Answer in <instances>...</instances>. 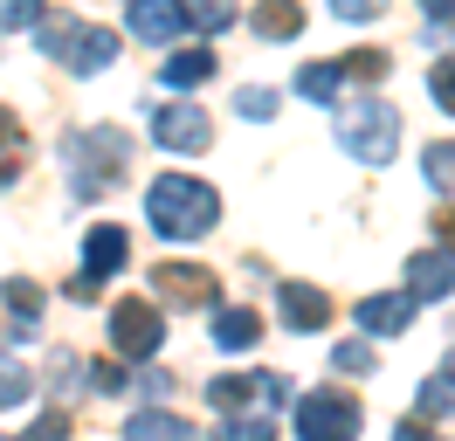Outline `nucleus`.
Listing matches in <instances>:
<instances>
[{
	"instance_id": "obj_21",
	"label": "nucleus",
	"mask_w": 455,
	"mask_h": 441,
	"mask_svg": "<svg viewBox=\"0 0 455 441\" xmlns=\"http://www.w3.org/2000/svg\"><path fill=\"white\" fill-rule=\"evenodd\" d=\"M256 28L269 35V42H290V35L304 28V14H297V7H262V14H256Z\"/></svg>"
},
{
	"instance_id": "obj_3",
	"label": "nucleus",
	"mask_w": 455,
	"mask_h": 441,
	"mask_svg": "<svg viewBox=\"0 0 455 441\" xmlns=\"http://www.w3.org/2000/svg\"><path fill=\"white\" fill-rule=\"evenodd\" d=\"M124 159H132V138L111 132V124H104V132H76V138H69V165H76V193H84V200L104 187Z\"/></svg>"
},
{
	"instance_id": "obj_2",
	"label": "nucleus",
	"mask_w": 455,
	"mask_h": 441,
	"mask_svg": "<svg viewBox=\"0 0 455 441\" xmlns=\"http://www.w3.org/2000/svg\"><path fill=\"white\" fill-rule=\"evenodd\" d=\"M339 145L359 165H387V159H394V145H400V110L379 104V97H359V104L339 117Z\"/></svg>"
},
{
	"instance_id": "obj_31",
	"label": "nucleus",
	"mask_w": 455,
	"mask_h": 441,
	"mask_svg": "<svg viewBox=\"0 0 455 441\" xmlns=\"http://www.w3.org/2000/svg\"><path fill=\"white\" fill-rule=\"evenodd\" d=\"M28 441H69V421H62V413H42L28 428Z\"/></svg>"
},
{
	"instance_id": "obj_38",
	"label": "nucleus",
	"mask_w": 455,
	"mask_h": 441,
	"mask_svg": "<svg viewBox=\"0 0 455 441\" xmlns=\"http://www.w3.org/2000/svg\"><path fill=\"white\" fill-rule=\"evenodd\" d=\"M0 441H7V435H0Z\"/></svg>"
},
{
	"instance_id": "obj_4",
	"label": "nucleus",
	"mask_w": 455,
	"mask_h": 441,
	"mask_svg": "<svg viewBox=\"0 0 455 441\" xmlns=\"http://www.w3.org/2000/svg\"><path fill=\"white\" fill-rule=\"evenodd\" d=\"M159 338H166V325H159V303H145V297H117L111 303V352H117V365L124 358H152L159 352Z\"/></svg>"
},
{
	"instance_id": "obj_13",
	"label": "nucleus",
	"mask_w": 455,
	"mask_h": 441,
	"mask_svg": "<svg viewBox=\"0 0 455 441\" xmlns=\"http://www.w3.org/2000/svg\"><path fill=\"white\" fill-rule=\"evenodd\" d=\"M132 35H139V42H172V35H187V7L139 0V7H132Z\"/></svg>"
},
{
	"instance_id": "obj_1",
	"label": "nucleus",
	"mask_w": 455,
	"mask_h": 441,
	"mask_svg": "<svg viewBox=\"0 0 455 441\" xmlns=\"http://www.w3.org/2000/svg\"><path fill=\"white\" fill-rule=\"evenodd\" d=\"M145 214H152V228L166 242H200L221 220V193L207 187V180H194V172H166V180H152V193H145Z\"/></svg>"
},
{
	"instance_id": "obj_9",
	"label": "nucleus",
	"mask_w": 455,
	"mask_h": 441,
	"mask_svg": "<svg viewBox=\"0 0 455 441\" xmlns=\"http://www.w3.org/2000/svg\"><path fill=\"white\" fill-rule=\"evenodd\" d=\"M407 325H414V297H407V290L359 297V331H366V338H400Z\"/></svg>"
},
{
	"instance_id": "obj_16",
	"label": "nucleus",
	"mask_w": 455,
	"mask_h": 441,
	"mask_svg": "<svg viewBox=\"0 0 455 441\" xmlns=\"http://www.w3.org/2000/svg\"><path fill=\"white\" fill-rule=\"evenodd\" d=\"M159 76H166V90H194V83L214 76V55H207V49H172Z\"/></svg>"
},
{
	"instance_id": "obj_27",
	"label": "nucleus",
	"mask_w": 455,
	"mask_h": 441,
	"mask_svg": "<svg viewBox=\"0 0 455 441\" xmlns=\"http://www.w3.org/2000/svg\"><path fill=\"white\" fill-rule=\"evenodd\" d=\"M331 365L359 380V373H372V345H359V338H352V345H339V352H331Z\"/></svg>"
},
{
	"instance_id": "obj_19",
	"label": "nucleus",
	"mask_w": 455,
	"mask_h": 441,
	"mask_svg": "<svg viewBox=\"0 0 455 441\" xmlns=\"http://www.w3.org/2000/svg\"><path fill=\"white\" fill-rule=\"evenodd\" d=\"M421 165H427V187L455 193V145H449V138H435V145L421 152Z\"/></svg>"
},
{
	"instance_id": "obj_20",
	"label": "nucleus",
	"mask_w": 455,
	"mask_h": 441,
	"mask_svg": "<svg viewBox=\"0 0 455 441\" xmlns=\"http://www.w3.org/2000/svg\"><path fill=\"white\" fill-rule=\"evenodd\" d=\"M228 21H235V7H214V0H194V7H187V28H194V35H221Z\"/></svg>"
},
{
	"instance_id": "obj_23",
	"label": "nucleus",
	"mask_w": 455,
	"mask_h": 441,
	"mask_svg": "<svg viewBox=\"0 0 455 441\" xmlns=\"http://www.w3.org/2000/svg\"><path fill=\"white\" fill-rule=\"evenodd\" d=\"M235 110H242V117H269V110H276V90H262V83H249V90H235Z\"/></svg>"
},
{
	"instance_id": "obj_11",
	"label": "nucleus",
	"mask_w": 455,
	"mask_h": 441,
	"mask_svg": "<svg viewBox=\"0 0 455 441\" xmlns=\"http://www.w3.org/2000/svg\"><path fill=\"white\" fill-rule=\"evenodd\" d=\"M276 303H283V325L290 331H317L331 317V297L317 283H276Z\"/></svg>"
},
{
	"instance_id": "obj_6",
	"label": "nucleus",
	"mask_w": 455,
	"mask_h": 441,
	"mask_svg": "<svg viewBox=\"0 0 455 441\" xmlns=\"http://www.w3.org/2000/svg\"><path fill=\"white\" fill-rule=\"evenodd\" d=\"M152 138H159L166 152H207V145H214V124H207L200 104H166L152 117Z\"/></svg>"
},
{
	"instance_id": "obj_33",
	"label": "nucleus",
	"mask_w": 455,
	"mask_h": 441,
	"mask_svg": "<svg viewBox=\"0 0 455 441\" xmlns=\"http://www.w3.org/2000/svg\"><path fill=\"white\" fill-rule=\"evenodd\" d=\"M90 380H97V393H124V365H97Z\"/></svg>"
},
{
	"instance_id": "obj_29",
	"label": "nucleus",
	"mask_w": 455,
	"mask_h": 441,
	"mask_svg": "<svg viewBox=\"0 0 455 441\" xmlns=\"http://www.w3.org/2000/svg\"><path fill=\"white\" fill-rule=\"evenodd\" d=\"M0 28H42V7H35V0H7V7H0Z\"/></svg>"
},
{
	"instance_id": "obj_26",
	"label": "nucleus",
	"mask_w": 455,
	"mask_h": 441,
	"mask_svg": "<svg viewBox=\"0 0 455 441\" xmlns=\"http://www.w3.org/2000/svg\"><path fill=\"white\" fill-rule=\"evenodd\" d=\"M207 393H214V407H221V413H235L242 400H249V393H256V380H214Z\"/></svg>"
},
{
	"instance_id": "obj_28",
	"label": "nucleus",
	"mask_w": 455,
	"mask_h": 441,
	"mask_svg": "<svg viewBox=\"0 0 455 441\" xmlns=\"http://www.w3.org/2000/svg\"><path fill=\"white\" fill-rule=\"evenodd\" d=\"M427 90H435V104L455 117V62H435V76H427Z\"/></svg>"
},
{
	"instance_id": "obj_24",
	"label": "nucleus",
	"mask_w": 455,
	"mask_h": 441,
	"mask_svg": "<svg viewBox=\"0 0 455 441\" xmlns=\"http://www.w3.org/2000/svg\"><path fill=\"white\" fill-rule=\"evenodd\" d=\"M455 407V380L449 373H435V380L421 386V413H449Z\"/></svg>"
},
{
	"instance_id": "obj_35",
	"label": "nucleus",
	"mask_w": 455,
	"mask_h": 441,
	"mask_svg": "<svg viewBox=\"0 0 455 441\" xmlns=\"http://www.w3.org/2000/svg\"><path fill=\"white\" fill-rule=\"evenodd\" d=\"M394 441H442V435H427L421 421H400V428H394Z\"/></svg>"
},
{
	"instance_id": "obj_5",
	"label": "nucleus",
	"mask_w": 455,
	"mask_h": 441,
	"mask_svg": "<svg viewBox=\"0 0 455 441\" xmlns=\"http://www.w3.org/2000/svg\"><path fill=\"white\" fill-rule=\"evenodd\" d=\"M297 441H359V400L352 393H304L297 400Z\"/></svg>"
},
{
	"instance_id": "obj_15",
	"label": "nucleus",
	"mask_w": 455,
	"mask_h": 441,
	"mask_svg": "<svg viewBox=\"0 0 455 441\" xmlns=\"http://www.w3.org/2000/svg\"><path fill=\"white\" fill-rule=\"evenodd\" d=\"M124 441H194V421H180V413H132L124 421Z\"/></svg>"
},
{
	"instance_id": "obj_18",
	"label": "nucleus",
	"mask_w": 455,
	"mask_h": 441,
	"mask_svg": "<svg viewBox=\"0 0 455 441\" xmlns=\"http://www.w3.org/2000/svg\"><path fill=\"white\" fill-rule=\"evenodd\" d=\"M0 303L14 310V325H21V338H28V331H35V317H42V290H35V283H21V276H14V283L0 290Z\"/></svg>"
},
{
	"instance_id": "obj_25",
	"label": "nucleus",
	"mask_w": 455,
	"mask_h": 441,
	"mask_svg": "<svg viewBox=\"0 0 455 441\" xmlns=\"http://www.w3.org/2000/svg\"><path fill=\"white\" fill-rule=\"evenodd\" d=\"M21 400H28V373L0 358V407H21Z\"/></svg>"
},
{
	"instance_id": "obj_22",
	"label": "nucleus",
	"mask_w": 455,
	"mask_h": 441,
	"mask_svg": "<svg viewBox=\"0 0 455 441\" xmlns=\"http://www.w3.org/2000/svg\"><path fill=\"white\" fill-rule=\"evenodd\" d=\"M345 76L379 83V76H387V55H379V49H352V55H345Z\"/></svg>"
},
{
	"instance_id": "obj_8",
	"label": "nucleus",
	"mask_w": 455,
	"mask_h": 441,
	"mask_svg": "<svg viewBox=\"0 0 455 441\" xmlns=\"http://www.w3.org/2000/svg\"><path fill=\"white\" fill-rule=\"evenodd\" d=\"M152 283H159V297H166L172 310H200V303H214V276L194 269V262H159Z\"/></svg>"
},
{
	"instance_id": "obj_34",
	"label": "nucleus",
	"mask_w": 455,
	"mask_h": 441,
	"mask_svg": "<svg viewBox=\"0 0 455 441\" xmlns=\"http://www.w3.org/2000/svg\"><path fill=\"white\" fill-rule=\"evenodd\" d=\"M0 152H21V124H14V110H0Z\"/></svg>"
},
{
	"instance_id": "obj_14",
	"label": "nucleus",
	"mask_w": 455,
	"mask_h": 441,
	"mask_svg": "<svg viewBox=\"0 0 455 441\" xmlns=\"http://www.w3.org/2000/svg\"><path fill=\"white\" fill-rule=\"evenodd\" d=\"M256 338H262L256 310H242V303H235V310H214V345H221V352H249Z\"/></svg>"
},
{
	"instance_id": "obj_7",
	"label": "nucleus",
	"mask_w": 455,
	"mask_h": 441,
	"mask_svg": "<svg viewBox=\"0 0 455 441\" xmlns=\"http://www.w3.org/2000/svg\"><path fill=\"white\" fill-rule=\"evenodd\" d=\"M407 297L414 303H435V297H449L455 290V255L449 248H421V255H407Z\"/></svg>"
},
{
	"instance_id": "obj_10",
	"label": "nucleus",
	"mask_w": 455,
	"mask_h": 441,
	"mask_svg": "<svg viewBox=\"0 0 455 441\" xmlns=\"http://www.w3.org/2000/svg\"><path fill=\"white\" fill-rule=\"evenodd\" d=\"M62 62H69L76 76H97L104 62H117V35H111V28H84V21H76V35L62 42Z\"/></svg>"
},
{
	"instance_id": "obj_12",
	"label": "nucleus",
	"mask_w": 455,
	"mask_h": 441,
	"mask_svg": "<svg viewBox=\"0 0 455 441\" xmlns=\"http://www.w3.org/2000/svg\"><path fill=\"white\" fill-rule=\"evenodd\" d=\"M124 255H132V248H124V228H111V220L84 235V276H90V283L117 276V269H124Z\"/></svg>"
},
{
	"instance_id": "obj_30",
	"label": "nucleus",
	"mask_w": 455,
	"mask_h": 441,
	"mask_svg": "<svg viewBox=\"0 0 455 441\" xmlns=\"http://www.w3.org/2000/svg\"><path fill=\"white\" fill-rule=\"evenodd\" d=\"M269 421H221V441H269Z\"/></svg>"
},
{
	"instance_id": "obj_32",
	"label": "nucleus",
	"mask_w": 455,
	"mask_h": 441,
	"mask_svg": "<svg viewBox=\"0 0 455 441\" xmlns=\"http://www.w3.org/2000/svg\"><path fill=\"white\" fill-rule=\"evenodd\" d=\"M372 14H379V7H372V0H339V21H352V28H366Z\"/></svg>"
},
{
	"instance_id": "obj_36",
	"label": "nucleus",
	"mask_w": 455,
	"mask_h": 441,
	"mask_svg": "<svg viewBox=\"0 0 455 441\" xmlns=\"http://www.w3.org/2000/svg\"><path fill=\"white\" fill-rule=\"evenodd\" d=\"M442 248H449V255H455V214L442 220Z\"/></svg>"
},
{
	"instance_id": "obj_37",
	"label": "nucleus",
	"mask_w": 455,
	"mask_h": 441,
	"mask_svg": "<svg viewBox=\"0 0 455 441\" xmlns=\"http://www.w3.org/2000/svg\"><path fill=\"white\" fill-rule=\"evenodd\" d=\"M449 380H455V352H449Z\"/></svg>"
},
{
	"instance_id": "obj_17",
	"label": "nucleus",
	"mask_w": 455,
	"mask_h": 441,
	"mask_svg": "<svg viewBox=\"0 0 455 441\" xmlns=\"http://www.w3.org/2000/svg\"><path fill=\"white\" fill-rule=\"evenodd\" d=\"M345 90V62H311V69H297V97H311V104H339Z\"/></svg>"
}]
</instances>
